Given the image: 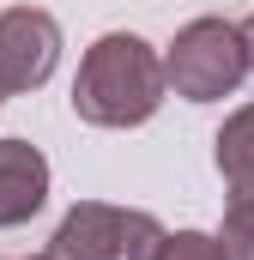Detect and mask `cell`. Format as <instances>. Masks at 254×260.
I'll return each mask as SVG.
<instances>
[{
	"label": "cell",
	"mask_w": 254,
	"mask_h": 260,
	"mask_svg": "<svg viewBox=\"0 0 254 260\" xmlns=\"http://www.w3.org/2000/svg\"><path fill=\"white\" fill-rule=\"evenodd\" d=\"M164 242H170V230H164L151 212L79 200L61 218L49 254L55 260H164Z\"/></svg>",
	"instance_id": "cell-2"
},
{
	"label": "cell",
	"mask_w": 254,
	"mask_h": 260,
	"mask_svg": "<svg viewBox=\"0 0 254 260\" xmlns=\"http://www.w3.org/2000/svg\"><path fill=\"white\" fill-rule=\"evenodd\" d=\"M164 73L176 85V97L188 103H212V97H230L242 79H248V43H242V24H224V18H194L188 30L170 43Z\"/></svg>",
	"instance_id": "cell-3"
},
{
	"label": "cell",
	"mask_w": 254,
	"mask_h": 260,
	"mask_svg": "<svg viewBox=\"0 0 254 260\" xmlns=\"http://www.w3.org/2000/svg\"><path fill=\"white\" fill-rule=\"evenodd\" d=\"M164 260H230V254H224V242H218V236L182 230V236H170V242H164Z\"/></svg>",
	"instance_id": "cell-8"
},
{
	"label": "cell",
	"mask_w": 254,
	"mask_h": 260,
	"mask_svg": "<svg viewBox=\"0 0 254 260\" xmlns=\"http://www.w3.org/2000/svg\"><path fill=\"white\" fill-rule=\"evenodd\" d=\"M164 85H170V73L151 55V43L133 37V30H109V37H97V43L85 49V61H79L73 109H79V121H91V127H139V121L157 115Z\"/></svg>",
	"instance_id": "cell-1"
},
{
	"label": "cell",
	"mask_w": 254,
	"mask_h": 260,
	"mask_svg": "<svg viewBox=\"0 0 254 260\" xmlns=\"http://www.w3.org/2000/svg\"><path fill=\"white\" fill-rule=\"evenodd\" d=\"M218 170H224V176L254 170V103H248V109H236V115L218 127Z\"/></svg>",
	"instance_id": "cell-7"
},
{
	"label": "cell",
	"mask_w": 254,
	"mask_h": 260,
	"mask_svg": "<svg viewBox=\"0 0 254 260\" xmlns=\"http://www.w3.org/2000/svg\"><path fill=\"white\" fill-rule=\"evenodd\" d=\"M37 260H55V254H37Z\"/></svg>",
	"instance_id": "cell-10"
},
{
	"label": "cell",
	"mask_w": 254,
	"mask_h": 260,
	"mask_svg": "<svg viewBox=\"0 0 254 260\" xmlns=\"http://www.w3.org/2000/svg\"><path fill=\"white\" fill-rule=\"evenodd\" d=\"M242 43H248V67H254V12H248V24H242Z\"/></svg>",
	"instance_id": "cell-9"
},
{
	"label": "cell",
	"mask_w": 254,
	"mask_h": 260,
	"mask_svg": "<svg viewBox=\"0 0 254 260\" xmlns=\"http://www.w3.org/2000/svg\"><path fill=\"white\" fill-rule=\"evenodd\" d=\"M230 260H254V170L230 176V206H224V230H218Z\"/></svg>",
	"instance_id": "cell-6"
},
{
	"label": "cell",
	"mask_w": 254,
	"mask_h": 260,
	"mask_svg": "<svg viewBox=\"0 0 254 260\" xmlns=\"http://www.w3.org/2000/svg\"><path fill=\"white\" fill-rule=\"evenodd\" d=\"M49 200V157L30 139H0V230L24 224Z\"/></svg>",
	"instance_id": "cell-5"
},
{
	"label": "cell",
	"mask_w": 254,
	"mask_h": 260,
	"mask_svg": "<svg viewBox=\"0 0 254 260\" xmlns=\"http://www.w3.org/2000/svg\"><path fill=\"white\" fill-rule=\"evenodd\" d=\"M61 61V24L43 6H6L0 12V91H37Z\"/></svg>",
	"instance_id": "cell-4"
}]
</instances>
